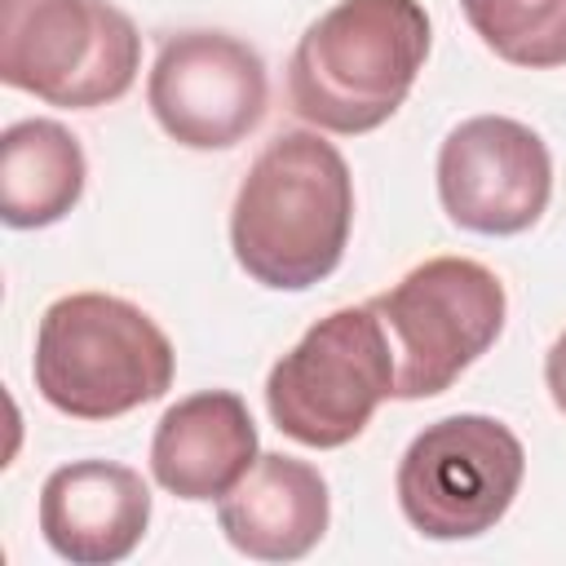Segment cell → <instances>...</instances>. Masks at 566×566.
Masks as SVG:
<instances>
[{"mask_svg":"<svg viewBox=\"0 0 566 566\" xmlns=\"http://www.w3.org/2000/svg\"><path fill=\"white\" fill-rule=\"evenodd\" d=\"M394 354V398L416 402L451 389L504 332L509 296L473 256H433L367 301Z\"/></svg>","mask_w":566,"mask_h":566,"instance_id":"4","label":"cell"},{"mask_svg":"<svg viewBox=\"0 0 566 566\" xmlns=\"http://www.w3.org/2000/svg\"><path fill=\"white\" fill-rule=\"evenodd\" d=\"M553 195V155L544 137L509 115H473L455 124L438 150L442 212L473 234L531 230Z\"/></svg>","mask_w":566,"mask_h":566,"instance_id":"9","label":"cell"},{"mask_svg":"<svg viewBox=\"0 0 566 566\" xmlns=\"http://www.w3.org/2000/svg\"><path fill=\"white\" fill-rule=\"evenodd\" d=\"M84 150L57 119H18L0 137V221L9 230H44L84 195Z\"/></svg>","mask_w":566,"mask_h":566,"instance_id":"13","label":"cell"},{"mask_svg":"<svg viewBox=\"0 0 566 566\" xmlns=\"http://www.w3.org/2000/svg\"><path fill=\"white\" fill-rule=\"evenodd\" d=\"M429 57L420 0H340L305 27L287 62L292 111L327 133H371L411 93Z\"/></svg>","mask_w":566,"mask_h":566,"instance_id":"2","label":"cell"},{"mask_svg":"<svg viewBox=\"0 0 566 566\" xmlns=\"http://www.w3.org/2000/svg\"><path fill=\"white\" fill-rule=\"evenodd\" d=\"M526 451L495 416L460 411L424 424L398 460V509L424 539H478L513 504Z\"/></svg>","mask_w":566,"mask_h":566,"instance_id":"7","label":"cell"},{"mask_svg":"<svg viewBox=\"0 0 566 566\" xmlns=\"http://www.w3.org/2000/svg\"><path fill=\"white\" fill-rule=\"evenodd\" d=\"M256 460V424L234 389L172 402L150 438V473L177 500H221Z\"/></svg>","mask_w":566,"mask_h":566,"instance_id":"12","label":"cell"},{"mask_svg":"<svg viewBox=\"0 0 566 566\" xmlns=\"http://www.w3.org/2000/svg\"><path fill=\"white\" fill-rule=\"evenodd\" d=\"M142 66V35L111 0H0V80L49 106L119 102Z\"/></svg>","mask_w":566,"mask_h":566,"instance_id":"6","label":"cell"},{"mask_svg":"<svg viewBox=\"0 0 566 566\" xmlns=\"http://www.w3.org/2000/svg\"><path fill=\"white\" fill-rule=\"evenodd\" d=\"M150 526V486L115 460H71L40 486L44 544L75 566L124 562Z\"/></svg>","mask_w":566,"mask_h":566,"instance_id":"10","label":"cell"},{"mask_svg":"<svg viewBox=\"0 0 566 566\" xmlns=\"http://www.w3.org/2000/svg\"><path fill=\"white\" fill-rule=\"evenodd\" d=\"M478 40L509 66H566V0H460Z\"/></svg>","mask_w":566,"mask_h":566,"instance_id":"14","label":"cell"},{"mask_svg":"<svg viewBox=\"0 0 566 566\" xmlns=\"http://www.w3.org/2000/svg\"><path fill=\"white\" fill-rule=\"evenodd\" d=\"M385 398H394V354L371 305L332 310L265 376L274 429L318 451L354 442Z\"/></svg>","mask_w":566,"mask_h":566,"instance_id":"5","label":"cell"},{"mask_svg":"<svg viewBox=\"0 0 566 566\" xmlns=\"http://www.w3.org/2000/svg\"><path fill=\"white\" fill-rule=\"evenodd\" d=\"M354 177L345 155L318 133H279L239 181L230 248L239 270L274 292L323 283L349 243Z\"/></svg>","mask_w":566,"mask_h":566,"instance_id":"1","label":"cell"},{"mask_svg":"<svg viewBox=\"0 0 566 566\" xmlns=\"http://www.w3.org/2000/svg\"><path fill=\"white\" fill-rule=\"evenodd\" d=\"M332 500L314 464L265 451L217 500V526L243 557L296 562L327 535Z\"/></svg>","mask_w":566,"mask_h":566,"instance_id":"11","label":"cell"},{"mask_svg":"<svg viewBox=\"0 0 566 566\" xmlns=\"http://www.w3.org/2000/svg\"><path fill=\"white\" fill-rule=\"evenodd\" d=\"M172 367L164 327L111 292L57 296L35 327V389L71 420H115L164 398Z\"/></svg>","mask_w":566,"mask_h":566,"instance_id":"3","label":"cell"},{"mask_svg":"<svg viewBox=\"0 0 566 566\" xmlns=\"http://www.w3.org/2000/svg\"><path fill=\"white\" fill-rule=\"evenodd\" d=\"M146 102L177 146L230 150L265 119V62L239 35L177 31L164 40L150 66Z\"/></svg>","mask_w":566,"mask_h":566,"instance_id":"8","label":"cell"},{"mask_svg":"<svg viewBox=\"0 0 566 566\" xmlns=\"http://www.w3.org/2000/svg\"><path fill=\"white\" fill-rule=\"evenodd\" d=\"M544 385H548L553 407L566 416V332L548 345V358H544Z\"/></svg>","mask_w":566,"mask_h":566,"instance_id":"15","label":"cell"}]
</instances>
